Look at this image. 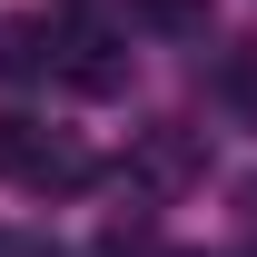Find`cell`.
<instances>
[{
  "label": "cell",
  "instance_id": "obj_1",
  "mask_svg": "<svg viewBox=\"0 0 257 257\" xmlns=\"http://www.w3.org/2000/svg\"><path fill=\"white\" fill-rule=\"evenodd\" d=\"M0 178H30V188H89V159H79L69 139H50L40 119L0 109Z\"/></svg>",
  "mask_w": 257,
  "mask_h": 257
},
{
  "label": "cell",
  "instance_id": "obj_2",
  "mask_svg": "<svg viewBox=\"0 0 257 257\" xmlns=\"http://www.w3.org/2000/svg\"><path fill=\"white\" fill-rule=\"evenodd\" d=\"M128 168H139V188L178 198V188H198V178H208V139H198V128H149Z\"/></svg>",
  "mask_w": 257,
  "mask_h": 257
},
{
  "label": "cell",
  "instance_id": "obj_3",
  "mask_svg": "<svg viewBox=\"0 0 257 257\" xmlns=\"http://www.w3.org/2000/svg\"><path fill=\"white\" fill-rule=\"evenodd\" d=\"M50 50H60V30H50V20H10V30H0V79H40V69H50Z\"/></svg>",
  "mask_w": 257,
  "mask_h": 257
},
{
  "label": "cell",
  "instance_id": "obj_4",
  "mask_svg": "<svg viewBox=\"0 0 257 257\" xmlns=\"http://www.w3.org/2000/svg\"><path fill=\"white\" fill-rule=\"evenodd\" d=\"M69 89H89V99H109V89H119V79H128V60H119V50H109V40H69Z\"/></svg>",
  "mask_w": 257,
  "mask_h": 257
},
{
  "label": "cell",
  "instance_id": "obj_5",
  "mask_svg": "<svg viewBox=\"0 0 257 257\" xmlns=\"http://www.w3.org/2000/svg\"><path fill=\"white\" fill-rule=\"evenodd\" d=\"M128 10H139L149 30H168V40H198V30H208V10H218V0H128Z\"/></svg>",
  "mask_w": 257,
  "mask_h": 257
}]
</instances>
